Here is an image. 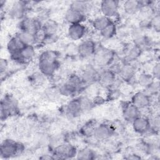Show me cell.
<instances>
[{"mask_svg":"<svg viewBox=\"0 0 160 160\" xmlns=\"http://www.w3.org/2000/svg\"><path fill=\"white\" fill-rule=\"evenodd\" d=\"M59 54L53 50H46L38 58V66L39 71L46 77L53 76L59 68Z\"/></svg>","mask_w":160,"mask_h":160,"instance_id":"obj_1","label":"cell"},{"mask_svg":"<svg viewBox=\"0 0 160 160\" xmlns=\"http://www.w3.org/2000/svg\"><path fill=\"white\" fill-rule=\"evenodd\" d=\"M84 85L86 84L83 82L79 75L72 74L60 85L58 90L60 94L71 97L78 93L83 88Z\"/></svg>","mask_w":160,"mask_h":160,"instance_id":"obj_2","label":"cell"},{"mask_svg":"<svg viewBox=\"0 0 160 160\" xmlns=\"http://www.w3.org/2000/svg\"><path fill=\"white\" fill-rule=\"evenodd\" d=\"M116 58L114 51L109 48L99 46H97L96 51L92 56L94 64L96 67L105 68L113 64Z\"/></svg>","mask_w":160,"mask_h":160,"instance_id":"obj_3","label":"cell"},{"mask_svg":"<svg viewBox=\"0 0 160 160\" xmlns=\"http://www.w3.org/2000/svg\"><path fill=\"white\" fill-rule=\"evenodd\" d=\"M24 151V146L20 142L11 139L2 141L0 146V155L2 158L9 159L20 155Z\"/></svg>","mask_w":160,"mask_h":160,"instance_id":"obj_4","label":"cell"},{"mask_svg":"<svg viewBox=\"0 0 160 160\" xmlns=\"http://www.w3.org/2000/svg\"><path fill=\"white\" fill-rule=\"evenodd\" d=\"M77 151L74 145L63 142L54 148L52 156L53 159H71L76 156Z\"/></svg>","mask_w":160,"mask_h":160,"instance_id":"obj_5","label":"cell"},{"mask_svg":"<svg viewBox=\"0 0 160 160\" xmlns=\"http://www.w3.org/2000/svg\"><path fill=\"white\" fill-rule=\"evenodd\" d=\"M0 110L1 120L15 114L18 111V102L16 99L9 95L5 96L1 99Z\"/></svg>","mask_w":160,"mask_h":160,"instance_id":"obj_6","label":"cell"},{"mask_svg":"<svg viewBox=\"0 0 160 160\" xmlns=\"http://www.w3.org/2000/svg\"><path fill=\"white\" fill-rule=\"evenodd\" d=\"M34 46H25L20 51L11 54V58L18 64H26L30 62L35 56Z\"/></svg>","mask_w":160,"mask_h":160,"instance_id":"obj_7","label":"cell"},{"mask_svg":"<svg viewBox=\"0 0 160 160\" xmlns=\"http://www.w3.org/2000/svg\"><path fill=\"white\" fill-rule=\"evenodd\" d=\"M42 23L38 18L34 17H25L19 23V31L36 34L42 28Z\"/></svg>","mask_w":160,"mask_h":160,"instance_id":"obj_8","label":"cell"},{"mask_svg":"<svg viewBox=\"0 0 160 160\" xmlns=\"http://www.w3.org/2000/svg\"><path fill=\"white\" fill-rule=\"evenodd\" d=\"M119 8V2L116 0H104L100 3V11L102 15L112 20L118 16Z\"/></svg>","mask_w":160,"mask_h":160,"instance_id":"obj_9","label":"cell"},{"mask_svg":"<svg viewBox=\"0 0 160 160\" xmlns=\"http://www.w3.org/2000/svg\"><path fill=\"white\" fill-rule=\"evenodd\" d=\"M99 71L94 64H86L81 71L80 77L86 85H89L98 81Z\"/></svg>","mask_w":160,"mask_h":160,"instance_id":"obj_10","label":"cell"},{"mask_svg":"<svg viewBox=\"0 0 160 160\" xmlns=\"http://www.w3.org/2000/svg\"><path fill=\"white\" fill-rule=\"evenodd\" d=\"M115 132L114 127L108 123L97 124L94 131L93 137L96 140L104 141L109 139Z\"/></svg>","mask_w":160,"mask_h":160,"instance_id":"obj_11","label":"cell"},{"mask_svg":"<svg viewBox=\"0 0 160 160\" xmlns=\"http://www.w3.org/2000/svg\"><path fill=\"white\" fill-rule=\"evenodd\" d=\"M96 48V43L93 39H86L77 46V53L82 58H88L92 57Z\"/></svg>","mask_w":160,"mask_h":160,"instance_id":"obj_12","label":"cell"},{"mask_svg":"<svg viewBox=\"0 0 160 160\" xmlns=\"http://www.w3.org/2000/svg\"><path fill=\"white\" fill-rule=\"evenodd\" d=\"M116 81V74L110 68H102L99 72L98 82L104 88L114 86Z\"/></svg>","mask_w":160,"mask_h":160,"instance_id":"obj_13","label":"cell"},{"mask_svg":"<svg viewBox=\"0 0 160 160\" xmlns=\"http://www.w3.org/2000/svg\"><path fill=\"white\" fill-rule=\"evenodd\" d=\"M131 102L141 111L150 108L152 104V97L144 91H138L132 96Z\"/></svg>","mask_w":160,"mask_h":160,"instance_id":"obj_14","label":"cell"},{"mask_svg":"<svg viewBox=\"0 0 160 160\" xmlns=\"http://www.w3.org/2000/svg\"><path fill=\"white\" fill-rule=\"evenodd\" d=\"M131 124L132 129L138 134H144L150 132V122L148 116L140 114Z\"/></svg>","mask_w":160,"mask_h":160,"instance_id":"obj_15","label":"cell"},{"mask_svg":"<svg viewBox=\"0 0 160 160\" xmlns=\"http://www.w3.org/2000/svg\"><path fill=\"white\" fill-rule=\"evenodd\" d=\"M88 29L83 23L69 24L67 30L68 37L73 41L82 39L86 34Z\"/></svg>","mask_w":160,"mask_h":160,"instance_id":"obj_16","label":"cell"},{"mask_svg":"<svg viewBox=\"0 0 160 160\" xmlns=\"http://www.w3.org/2000/svg\"><path fill=\"white\" fill-rule=\"evenodd\" d=\"M136 67L134 66L133 62L128 61L121 65L117 74L121 80L129 82L132 79L136 74Z\"/></svg>","mask_w":160,"mask_h":160,"instance_id":"obj_17","label":"cell"},{"mask_svg":"<svg viewBox=\"0 0 160 160\" xmlns=\"http://www.w3.org/2000/svg\"><path fill=\"white\" fill-rule=\"evenodd\" d=\"M122 117L128 122H131L135 118L141 114L140 110L131 101H126L122 104Z\"/></svg>","mask_w":160,"mask_h":160,"instance_id":"obj_18","label":"cell"},{"mask_svg":"<svg viewBox=\"0 0 160 160\" xmlns=\"http://www.w3.org/2000/svg\"><path fill=\"white\" fill-rule=\"evenodd\" d=\"M28 5L25 1H16L11 6L9 15L14 19H22L26 16Z\"/></svg>","mask_w":160,"mask_h":160,"instance_id":"obj_19","label":"cell"},{"mask_svg":"<svg viewBox=\"0 0 160 160\" xmlns=\"http://www.w3.org/2000/svg\"><path fill=\"white\" fill-rule=\"evenodd\" d=\"M66 114L71 118H76L83 112L79 97L70 100L66 106Z\"/></svg>","mask_w":160,"mask_h":160,"instance_id":"obj_20","label":"cell"},{"mask_svg":"<svg viewBox=\"0 0 160 160\" xmlns=\"http://www.w3.org/2000/svg\"><path fill=\"white\" fill-rule=\"evenodd\" d=\"M86 15L69 7L65 12L64 19L69 24L82 23Z\"/></svg>","mask_w":160,"mask_h":160,"instance_id":"obj_21","label":"cell"},{"mask_svg":"<svg viewBox=\"0 0 160 160\" xmlns=\"http://www.w3.org/2000/svg\"><path fill=\"white\" fill-rule=\"evenodd\" d=\"M146 4H144V1L128 0L124 2L122 7L126 14L128 15H134L138 13L141 9Z\"/></svg>","mask_w":160,"mask_h":160,"instance_id":"obj_22","label":"cell"},{"mask_svg":"<svg viewBox=\"0 0 160 160\" xmlns=\"http://www.w3.org/2000/svg\"><path fill=\"white\" fill-rule=\"evenodd\" d=\"M142 52V49L138 45L134 43L128 45L125 49V55L128 62L137 60L141 55Z\"/></svg>","mask_w":160,"mask_h":160,"instance_id":"obj_23","label":"cell"},{"mask_svg":"<svg viewBox=\"0 0 160 160\" xmlns=\"http://www.w3.org/2000/svg\"><path fill=\"white\" fill-rule=\"evenodd\" d=\"M42 29L48 38L55 36L59 30L58 23L52 19L46 20L42 25Z\"/></svg>","mask_w":160,"mask_h":160,"instance_id":"obj_24","label":"cell"},{"mask_svg":"<svg viewBox=\"0 0 160 160\" xmlns=\"http://www.w3.org/2000/svg\"><path fill=\"white\" fill-rule=\"evenodd\" d=\"M26 45L19 39V38L15 35L14 36L10 38L7 43V50L9 54H12L16 52L20 51Z\"/></svg>","mask_w":160,"mask_h":160,"instance_id":"obj_25","label":"cell"},{"mask_svg":"<svg viewBox=\"0 0 160 160\" xmlns=\"http://www.w3.org/2000/svg\"><path fill=\"white\" fill-rule=\"evenodd\" d=\"M112 22H114V21L110 18L101 15L95 18V19L92 21V26L94 30L99 32Z\"/></svg>","mask_w":160,"mask_h":160,"instance_id":"obj_26","label":"cell"},{"mask_svg":"<svg viewBox=\"0 0 160 160\" xmlns=\"http://www.w3.org/2000/svg\"><path fill=\"white\" fill-rule=\"evenodd\" d=\"M16 36L26 46H34L36 44L35 34L19 31L16 34Z\"/></svg>","mask_w":160,"mask_h":160,"instance_id":"obj_27","label":"cell"},{"mask_svg":"<svg viewBox=\"0 0 160 160\" xmlns=\"http://www.w3.org/2000/svg\"><path fill=\"white\" fill-rule=\"evenodd\" d=\"M76 158L80 160L94 159L96 158V154L89 148H83L77 151Z\"/></svg>","mask_w":160,"mask_h":160,"instance_id":"obj_28","label":"cell"},{"mask_svg":"<svg viewBox=\"0 0 160 160\" xmlns=\"http://www.w3.org/2000/svg\"><path fill=\"white\" fill-rule=\"evenodd\" d=\"M117 33V26L114 21L107 26L99 32L101 36L105 39H110L115 36Z\"/></svg>","mask_w":160,"mask_h":160,"instance_id":"obj_29","label":"cell"},{"mask_svg":"<svg viewBox=\"0 0 160 160\" xmlns=\"http://www.w3.org/2000/svg\"><path fill=\"white\" fill-rule=\"evenodd\" d=\"M96 122L93 120L86 122L80 129V133L86 138L93 137Z\"/></svg>","mask_w":160,"mask_h":160,"instance_id":"obj_30","label":"cell"},{"mask_svg":"<svg viewBox=\"0 0 160 160\" xmlns=\"http://www.w3.org/2000/svg\"><path fill=\"white\" fill-rule=\"evenodd\" d=\"M69 7L85 15H87L90 10V4L88 2L84 1H73Z\"/></svg>","mask_w":160,"mask_h":160,"instance_id":"obj_31","label":"cell"},{"mask_svg":"<svg viewBox=\"0 0 160 160\" xmlns=\"http://www.w3.org/2000/svg\"><path fill=\"white\" fill-rule=\"evenodd\" d=\"M154 80L155 79L153 78L151 74L147 73V72H142L138 76L137 81L140 86L146 89Z\"/></svg>","mask_w":160,"mask_h":160,"instance_id":"obj_32","label":"cell"},{"mask_svg":"<svg viewBox=\"0 0 160 160\" xmlns=\"http://www.w3.org/2000/svg\"><path fill=\"white\" fill-rule=\"evenodd\" d=\"M79 98L81 102V107L83 112L91 109L94 106L92 100L88 96H79Z\"/></svg>","mask_w":160,"mask_h":160,"instance_id":"obj_33","label":"cell"},{"mask_svg":"<svg viewBox=\"0 0 160 160\" xmlns=\"http://www.w3.org/2000/svg\"><path fill=\"white\" fill-rule=\"evenodd\" d=\"M159 89V81L158 80L155 79L147 88L144 89V91L148 94H149L152 97V96H156L158 93Z\"/></svg>","mask_w":160,"mask_h":160,"instance_id":"obj_34","label":"cell"},{"mask_svg":"<svg viewBox=\"0 0 160 160\" xmlns=\"http://www.w3.org/2000/svg\"><path fill=\"white\" fill-rule=\"evenodd\" d=\"M149 26L152 28L155 31L159 32L160 29V16L159 12H155L149 20Z\"/></svg>","mask_w":160,"mask_h":160,"instance_id":"obj_35","label":"cell"},{"mask_svg":"<svg viewBox=\"0 0 160 160\" xmlns=\"http://www.w3.org/2000/svg\"><path fill=\"white\" fill-rule=\"evenodd\" d=\"M45 76L43 74H42L40 71L39 72H36L32 76V81L33 83L37 86H39L42 84L45 80Z\"/></svg>","mask_w":160,"mask_h":160,"instance_id":"obj_36","label":"cell"},{"mask_svg":"<svg viewBox=\"0 0 160 160\" xmlns=\"http://www.w3.org/2000/svg\"><path fill=\"white\" fill-rule=\"evenodd\" d=\"M159 74H160V64L159 62H156L155 63V64L153 66L152 68L151 75L153 76V78L155 79L159 80Z\"/></svg>","mask_w":160,"mask_h":160,"instance_id":"obj_37","label":"cell"},{"mask_svg":"<svg viewBox=\"0 0 160 160\" xmlns=\"http://www.w3.org/2000/svg\"><path fill=\"white\" fill-rule=\"evenodd\" d=\"M8 66V63L5 59H1L0 62V70L1 74L3 73V72H5Z\"/></svg>","mask_w":160,"mask_h":160,"instance_id":"obj_38","label":"cell"},{"mask_svg":"<svg viewBox=\"0 0 160 160\" xmlns=\"http://www.w3.org/2000/svg\"><path fill=\"white\" fill-rule=\"evenodd\" d=\"M126 158L128 159H141V157L139 155L136 154H130Z\"/></svg>","mask_w":160,"mask_h":160,"instance_id":"obj_39","label":"cell"}]
</instances>
